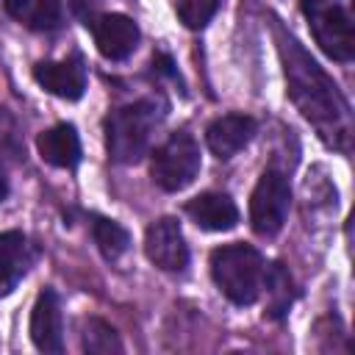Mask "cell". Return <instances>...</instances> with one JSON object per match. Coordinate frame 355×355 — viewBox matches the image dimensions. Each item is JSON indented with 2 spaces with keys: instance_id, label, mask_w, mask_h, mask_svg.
Wrapping results in <instances>:
<instances>
[{
  "instance_id": "cell-1",
  "label": "cell",
  "mask_w": 355,
  "mask_h": 355,
  "mask_svg": "<svg viewBox=\"0 0 355 355\" xmlns=\"http://www.w3.org/2000/svg\"><path fill=\"white\" fill-rule=\"evenodd\" d=\"M277 47L286 69V83H288V97L300 108V114L316 128V133L336 150L349 147L352 136V114L333 83V78L302 50V44L277 28Z\"/></svg>"
},
{
  "instance_id": "cell-2",
  "label": "cell",
  "mask_w": 355,
  "mask_h": 355,
  "mask_svg": "<svg viewBox=\"0 0 355 355\" xmlns=\"http://www.w3.org/2000/svg\"><path fill=\"white\" fill-rule=\"evenodd\" d=\"M166 105L158 97H144L114 108L105 116V150L116 164H136L147 155L153 133L161 128Z\"/></svg>"
},
{
  "instance_id": "cell-3",
  "label": "cell",
  "mask_w": 355,
  "mask_h": 355,
  "mask_svg": "<svg viewBox=\"0 0 355 355\" xmlns=\"http://www.w3.org/2000/svg\"><path fill=\"white\" fill-rule=\"evenodd\" d=\"M211 277L233 305H252L263 288V255L250 244H222L211 252Z\"/></svg>"
},
{
  "instance_id": "cell-4",
  "label": "cell",
  "mask_w": 355,
  "mask_h": 355,
  "mask_svg": "<svg viewBox=\"0 0 355 355\" xmlns=\"http://www.w3.org/2000/svg\"><path fill=\"white\" fill-rule=\"evenodd\" d=\"M302 17L324 55L352 61L355 55V0H300Z\"/></svg>"
},
{
  "instance_id": "cell-5",
  "label": "cell",
  "mask_w": 355,
  "mask_h": 355,
  "mask_svg": "<svg viewBox=\"0 0 355 355\" xmlns=\"http://www.w3.org/2000/svg\"><path fill=\"white\" fill-rule=\"evenodd\" d=\"M200 166H202V158H200L197 139L186 130H178L161 147H155L150 158V178L164 191H180L189 183H194V178L200 175Z\"/></svg>"
},
{
  "instance_id": "cell-6",
  "label": "cell",
  "mask_w": 355,
  "mask_h": 355,
  "mask_svg": "<svg viewBox=\"0 0 355 355\" xmlns=\"http://www.w3.org/2000/svg\"><path fill=\"white\" fill-rule=\"evenodd\" d=\"M288 208H291V186H288V178L275 169V166H266L252 189V197H250V225L258 236H277L286 225V216H288Z\"/></svg>"
},
{
  "instance_id": "cell-7",
  "label": "cell",
  "mask_w": 355,
  "mask_h": 355,
  "mask_svg": "<svg viewBox=\"0 0 355 355\" xmlns=\"http://www.w3.org/2000/svg\"><path fill=\"white\" fill-rule=\"evenodd\" d=\"M144 252L150 263H155L164 272H183L189 266V244L183 239V230L178 219L161 216L155 219L144 233Z\"/></svg>"
},
{
  "instance_id": "cell-8",
  "label": "cell",
  "mask_w": 355,
  "mask_h": 355,
  "mask_svg": "<svg viewBox=\"0 0 355 355\" xmlns=\"http://www.w3.org/2000/svg\"><path fill=\"white\" fill-rule=\"evenodd\" d=\"M92 33L100 55L108 61H125L128 55H133L141 39L139 25L125 14H100L92 22Z\"/></svg>"
},
{
  "instance_id": "cell-9",
  "label": "cell",
  "mask_w": 355,
  "mask_h": 355,
  "mask_svg": "<svg viewBox=\"0 0 355 355\" xmlns=\"http://www.w3.org/2000/svg\"><path fill=\"white\" fill-rule=\"evenodd\" d=\"M31 341L39 352H61L64 349V316L61 300L53 288H42L33 311H31Z\"/></svg>"
},
{
  "instance_id": "cell-10",
  "label": "cell",
  "mask_w": 355,
  "mask_h": 355,
  "mask_svg": "<svg viewBox=\"0 0 355 355\" xmlns=\"http://www.w3.org/2000/svg\"><path fill=\"white\" fill-rule=\"evenodd\" d=\"M33 80L61 100H80L86 92V67L80 55L64 61H39L33 67Z\"/></svg>"
},
{
  "instance_id": "cell-11",
  "label": "cell",
  "mask_w": 355,
  "mask_h": 355,
  "mask_svg": "<svg viewBox=\"0 0 355 355\" xmlns=\"http://www.w3.org/2000/svg\"><path fill=\"white\" fill-rule=\"evenodd\" d=\"M258 133V122L247 114H225V116H216L208 128H205V144L208 150L227 161L233 158L236 153H241Z\"/></svg>"
},
{
  "instance_id": "cell-12",
  "label": "cell",
  "mask_w": 355,
  "mask_h": 355,
  "mask_svg": "<svg viewBox=\"0 0 355 355\" xmlns=\"http://www.w3.org/2000/svg\"><path fill=\"white\" fill-rule=\"evenodd\" d=\"M186 214L191 216V222L197 227L211 230V233L233 230L239 225V208L230 200V194H225V191H202V194L191 197L186 202Z\"/></svg>"
},
{
  "instance_id": "cell-13",
  "label": "cell",
  "mask_w": 355,
  "mask_h": 355,
  "mask_svg": "<svg viewBox=\"0 0 355 355\" xmlns=\"http://www.w3.org/2000/svg\"><path fill=\"white\" fill-rule=\"evenodd\" d=\"M33 263V250L19 230L0 233V294H11L17 283L28 275Z\"/></svg>"
},
{
  "instance_id": "cell-14",
  "label": "cell",
  "mask_w": 355,
  "mask_h": 355,
  "mask_svg": "<svg viewBox=\"0 0 355 355\" xmlns=\"http://www.w3.org/2000/svg\"><path fill=\"white\" fill-rule=\"evenodd\" d=\"M36 147H39L42 161H47L50 166L75 169L80 164V139H78L75 125H69V122L53 125L50 130L39 133Z\"/></svg>"
},
{
  "instance_id": "cell-15",
  "label": "cell",
  "mask_w": 355,
  "mask_h": 355,
  "mask_svg": "<svg viewBox=\"0 0 355 355\" xmlns=\"http://www.w3.org/2000/svg\"><path fill=\"white\" fill-rule=\"evenodd\" d=\"M263 288H266V316L280 319L291 302H294V283L283 263H269L263 272Z\"/></svg>"
},
{
  "instance_id": "cell-16",
  "label": "cell",
  "mask_w": 355,
  "mask_h": 355,
  "mask_svg": "<svg viewBox=\"0 0 355 355\" xmlns=\"http://www.w3.org/2000/svg\"><path fill=\"white\" fill-rule=\"evenodd\" d=\"M92 236H94V244L105 261H119L130 247V233L119 222L105 219V216H94Z\"/></svg>"
},
{
  "instance_id": "cell-17",
  "label": "cell",
  "mask_w": 355,
  "mask_h": 355,
  "mask_svg": "<svg viewBox=\"0 0 355 355\" xmlns=\"http://www.w3.org/2000/svg\"><path fill=\"white\" fill-rule=\"evenodd\" d=\"M80 347H83V352H89V355H111V352H122V341H119L116 330H114L108 322L97 319V316L83 319Z\"/></svg>"
},
{
  "instance_id": "cell-18",
  "label": "cell",
  "mask_w": 355,
  "mask_h": 355,
  "mask_svg": "<svg viewBox=\"0 0 355 355\" xmlns=\"http://www.w3.org/2000/svg\"><path fill=\"white\" fill-rule=\"evenodd\" d=\"M219 6L222 0H175V14L189 31H202L214 19Z\"/></svg>"
},
{
  "instance_id": "cell-19",
  "label": "cell",
  "mask_w": 355,
  "mask_h": 355,
  "mask_svg": "<svg viewBox=\"0 0 355 355\" xmlns=\"http://www.w3.org/2000/svg\"><path fill=\"white\" fill-rule=\"evenodd\" d=\"M25 22L33 31H53L61 25V6L58 0H33L31 11L25 14Z\"/></svg>"
},
{
  "instance_id": "cell-20",
  "label": "cell",
  "mask_w": 355,
  "mask_h": 355,
  "mask_svg": "<svg viewBox=\"0 0 355 355\" xmlns=\"http://www.w3.org/2000/svg\"><path fill=\"white\" fill-rule=\"evenodd\" d=\"M3 6H6V11H8L11 17L25 19V14H28L31 6H33V0H3Z\"/></svg>"
},
{
  "instance_id": "cell-21",
  "label": "cell",
  "mask_w": 355,
  "mask_h": 355,
  "mask_svg": "<svg viewBox=\"0 0 355 355\" xmlns=\"http://www.w3.org/2000/svg\"><path fill=\"white\" fill-rule=\"evenodd\" d=\"M8 197V178L3 175V169H0V202Z\"/></svg>"
}]
</instances>
